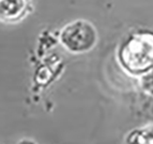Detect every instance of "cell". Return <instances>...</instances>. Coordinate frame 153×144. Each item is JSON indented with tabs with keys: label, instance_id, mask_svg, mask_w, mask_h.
I'll list each match as a JSON object with an SVG mask.
<instances>
[{
	"label": "cell",
	"instance_id": "1",
	"mask_svg": "<svg viewBox=\"0 0 153 144\" xmlns=\"http://www.w3.org/2000/svg\"><path fill=\"white\" fill-rule=\"evenodd\" d=\"M117 59L128 74L143 76L153 68V31L139 29L122 40Z\"/></svg>",
	"mask_w": 153,
	"mask_h": 144
},
{
	"label": "cell",
	"instance_id": "2",
	"mask_svg": "<svg viewBox=\"0 0 153 144\" xmlns=\"http://www.w3.org/2000/svg\"><path fill=\"white\" fill-rule=\"evenodd\" d=\"M60 40L69 52L82 54L91 51L97 45L99 34L92 23L86 20H76L64 26Z\"/></svg>",
	"mask_w": 153,
	"mask_h": 144
},
{
	"label": "cell",
	"instance_id": "5",
	"mask_svg": "<svg viewBox=\"0 0 153 144\" xmlns=\"http://www.w3.org/2000/svg\"><path fill=\"white\" fill-rule=\"evenodd\" d=\"M19 144H33L32 142H28V141H24V142H22V143H19Z\"/></svg>",
	"mask_w": 153,
	"mask_h": 144
},
{
	"label": "cell",
	"instance_id": "4",
	"mask_svg": "<svg viewBox=\"0 0 153 144\" xmlns=\"http://www.w3.org/2000/svg\"><path fill=\"white\" fill-rule=\"evenodd\" d=\"M141 77L143 79V86H145V88L153 94V68L148 73H146Z\"/></svg>",
	"mask_w": 153,
	"mask_h": 144
},
{
	"label": "cell",
	"instance_id": "3",
	"mask_svg": "<svg viewBox=\"0 0 153 144\" xmlns=\"http://www.w3.org/2000/svg\"><path fill=\"white\" fill-rule=\"evenodd\" d=\"M29 0H0V21L17 22L25 16Z\"/></svg>",
	"mask_w": 153,
	"mask_h": 144
}]
</instances>
